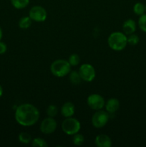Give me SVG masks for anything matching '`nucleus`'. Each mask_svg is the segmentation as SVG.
<instances>
[{"label":"nucleus","mask_w":146,"mask_h":147,"mask_svg":"<svg viewBox=\"0 0 146 147\" xmlns=\"http://www.w3.org/2000/svg\"><path fill=\"white\" fill-rule=\"evenodd\" d=\"M15 120L22 126H31L35 124L40 118V111L37 107L30 103H24L17 108Z\"/></svg>","instance_id":"obj_1"},{"label":"nucleus","mask_w":146,"mask_h":147,"mask_svg":"<svg viewBox=\"0 0 146 147\" xmlns=\"http://www.w3.org/2000/svg\"><path fill=\"white\" fill-rule=\"evenodd\" d=\"M108 45L112 50L121 51L125 48L127 44V37L125 34L120 32H115L110 34L107 39Z\"/></svg>","instance_id":"obj_2"},{"label":"nucleus","mask_w":146,"mask_h":147,"mask_svg":"<svg viewBox=\"0 0 146 147\" xmlns=\"http://www.w3.org/2000/svg\"><path fill=\"white\" fill-rule=\"evenodd\" d=\"M52 73L57 77H64L71 71V65L67 60L63 59L56 60L50 67Z\"/></svg>","instance_id":"obj_3"},{"label":"nucleus","mask_w":146,"mask_h":147,"mask_svg":"<svg viewBox=\"0 0 146 147\" xmlns=\"http://www.w3.org/2000/svg\"><path fill=\"white\" fill-rule=\"evenodd\" d=\"M80 128V122L72 117L66 118L62 123V129L67 135H74L78 133Z\"/></svg>","instance_id":"obj_4"},{"label":"nucleus","mask_w":146,"mask_h":147,"mask_svg":"<svg viewBox=\"0 0 146 147\" xmlns=\"http://www.w3.org/2000/svg\"><path fill=\"white\" fill-rule=\"evenodd\" d=\"M109 121V115L106 111L102 110H98L92 117V123L93 126L100 129L102 128L107 124Z\"/></svg>","instance_id":"obj_5"},{"label":"nucleus","mask_w":146,"mask_h":147,"mask_svg":"<svg viewBox=\"0 0 146 147\" xmlns=\"http://www.w3.org/2000/svg\"><path fill=\"white\" fill-rule=\"evenodd\" d=\"M79 73L81 76L82 80L86 82L92 81L96 76L94 67L92 65L87 64V63L83 64L80 66L79 69Z\"/></svg>","instance_id":"obj_6"},{"label":"nucleus","mask_w":146,"mask_h":147,"mask_svg":"<svg viewBox=\"0 0 146 147\" xmlns=\"http://www.w3.org/2000/svg\"><path fill=\"white\" fill-rule=\"evenodd\" d=\"M29 15L33 21L37 22H42L47 19V13L44 7L41 6H34L29 10Z\"/></svg>","instance_id":"obj_7"},{"label":"nucleus","mask_w":146,"mask_h":147,"mask_svg":"<svg viewBox=\"0 0 146 147\" xmlns=\"http://www.w3.org/2000/svg\"><path fill=\"white\" fill-rule=\"evenodd\" d=\"M87 103L90 109L97 111L102 109L105 105V101L103 97L96 93L90 95L87 97Z\"/></svg>","instance_id":"obj_8"},{"label":"nucleus","mask_w":146,"mask_h":147,"mask_svg":"<svg viewBox=\"0 0 146 147\" xmlns=\"http://www.w3.org/2000/svg\"><path fill=\"white\" fill-rule=\"evenodd\" d=\"M57 121L52 117H47L42 121L40 130L44 134H50L55 131L57 129Z\"/></svg>","instance_id":"obj_9"},{"label":"nucleus","mask_w":146,"mask_h":147,"mask_svg":"<svg viewBox=\"0 0 146 147\" xmlns=\"http://www.w3.org/2000/svg\"><path fill=\"white\" fill-rule=\"evenodd\" d=\"M95 144L98 147H110L112 141L107 135L100 134L95 138Z\"/></svg>","instance_id":"obj_10"},{"label":"nucleus","mask_w":146,"mask_h":147,"mask_svg":"<svg viewBox=\"0 0 146 147\" xmlns=\"http://www.w3.org/2000/svg\"><path fill=\"white\" fill-rule=\"evenodd\" d=\"M74 113V106L71 102H66L61 108V114L64 117H72Z\"/></svg>","instance_id":"obj_11"},{"label":"nucleus","mask_w":146,"mask_h":147,"mask_svg":"<svg viewBox=\"0 0 146 147\" xmlns=\"http://www.w3.org/2000/svg\"><path fill=\"white\" fill-rule=\"evenodd\" d=\"M105 109L108 113H115L120 108V102L117 98H112L107 100V103L104 105Z\"/></svg>","instance_id":"obj_12"},{"label":"nucleus","mask_w":146,"mask_h":147,"mask_svg":"<svg viewBox=\"0 0 146 147\" xmlns=\"http://www.w3.org/2000/svg\"><path fill=\"white\" fill-rule=\"evenodd\" d=\"M123 32L125 34H131L134 33L136 30V23L132 19L127 20L123 25Z\"/></svg>","instance_id":"obj_13"},{"label":"nucleus","mask_w":146,"mask_h":147,"mask_svg":"<svg viewBox=\"0 0 146 147\" xmlns=\"http://www.w3.org/2000/svg\"><path fill=\"white\" fill-rule=\"evenodd\" d=\"M10 1L11 5L17 9L25 8L29 4V0H10Z\"/></svg>","instance_id":"obj_14"},{"label":"nucleus","mask_w":146,"mask_h":147,"mask_svg":"<svg viewBox=\"0 0 146 147\" xmlns=\"http://www.w3.org/2000/svg\"><path fill=\"white\" fill-rule=\"evenodd\" d=\"M70 80L73 85H79L82 81L81 76H80L79 71H70Z\"/></svg>","instance_id":"obj_15"},{"label":"nucleus","mask_w":146,"mask_h":147,"mask_svg":"<svg viewBox=\"0 0 146 147\" xmlns=\"http://www.w3.org/2000/svg\"><path fill=\"white\" fill-rule=\"evenodd\" d=\"M32 23V20L29 17H21L19 21V27L21 29H28Z\"/></svg>","instance_id":"obj_16"},{"label":"nucleus","mask_w":146,"mask_h":147,"mask_svg":"<svg viewBox=\"0 0 146 147\" xmlns=\"http://www.w3.org/2000/svg\"><path fill=\"white\" fill-rule=\"evenodd\" d=\"M133 11L138 16L143 15L145 11V6L141 2H137L133 7Z\"/></svg>","instance_id":"obj_17"},{"label":"nucleus","mask_w":146,"mask_h":147,"mask_svg":"<svg viewBox=\"0 0 146 147\" xmlns=\"http://www.w3.org/2000/svg\"><path fill=\"white\" fill-rule=\"evenodd\" d=\"M18 139L21 143L27 144H29L31 141V136L29 134L26 133V132H21L19 134Z\"/></svg>","instance_id":"obj_18"},{"label":"nucleus","mask_w":146,"mask_h":147,"mask_svg":"<svg viewBox=\"0 0 146 147\" xmlns=\"http://www.w3.org/2000/svg\"><path fill=\"white\" fill-rule=\"evenodd\" d=\"M84 142V138L82 134L78 133L74 134V136H73L72 139V142L74 145H76V146H81V145L83 144Z\"/></svg>","instance_id":"obj_19"},{"label":"nucleus","mask_w":146,"mask_h":147,"mask_svg":"<svg viewBox=\"0 0 146 147\" xmlns=\"http://www.w3.org/2000/svg\"><path fill=\"white\" fill-rule=\"evenodd\" d=\"M31 145H32V146L40 147H47L48 146L46 141L44 139H42V138H35V139H33Z\"/></svg>","instance_id":"obj_20"},{"label":"nucleus","mask_w":146,"mask_h":147,"mask_svg":"<svg viewBox=\"0 0 146 147\" xmlns=\"http://www.w3.org/2000/svg\"><path fill=\"white\" fill-rule=\"evenodd\" d=\"M139 41H140V37L134 33L129 34V37H127V43L131 45H136L138 44Z\"/></svg>","instance_id":"obj_21"},{"label":"nucleus","mask_w":146,"mask_h":147,"mask_svg":"<svg viewBox=\"0 0 146 147\" xmlns=\"http://www.w3.org/2000/svg\"><path fill=\"white\" fill-rule=\"evenodd\" d=\"M69 63L71 66H77L80 62V58L77 54H72L68 60Z\"/></svg>","instance_id":"obj_22"},{"label":"nucleus","mask_w":146,"mask_h":147,"mask_svg":"<svg viewBox=\"0 0 146 147\" xmlns=\"http://www.w3.org/2000/svg\"><path fill=\"white\" fill-rule=\"evenodd\" d=\"M138 25L140 30L146 32V14L140 16L138 20Z\"/></svg>","instance_id":"obj_23"},{"label":"nucleus","mask_w":146,"mask_h":147,"mask_svg":"<svg viewBox=\"0 0 146 147\" xmlns=\"http://www.w3.org/2000/svg\"><path fill=\"white\" fill-rule=\"evenodd\" d=\"M57 108L54 105H50L47 109V114L49 117L54 118L57 114Z\"/></svg>","instance_id":"obj_24"},{"label":"nucleus","mask_w":146,"mask_h":147,"mask_svg":"<svg viewBox=\"0 0 146 147\" xmlns=\"http://www.w3.org/2000/svg\"><path fill=\"white\" fill-rule=\"evenodd\" d=\"M7 46L3 42L0 41V55H3L7 52Z\"/></svg>","instance_id":"obj_25"},{"label":"nucleus","mask_w":146,"mask_h":147,"mask_svg":"<svg viewBox=\"0 0 146 147\" xmlns=\"http://www.w3.org/2000/svg\"><path fill=\"white\" fill-rule=\"evenodd\" d=\"M3 37V32H2V29L1 28V27H0V41H1V38H2Z\"/></svg>","instance_id":"obj_26"},{"label":"nucleus","mask_w":146,"mask_h":147,"mask_svg":"<svg viewBox=\"0 0 146 147\" xmlns=\"http://www.w3.org/2000/svg\"><path fill=\"white\" fill-rule=\"evenodd\" d=\"M2 95H3V88L2 87H1V85H0V98L2 96Z\"/></svg>","instance_id":"obj_27"},{"label":"nucleus","mask_w":146,"mask_h":147,"mask_svg":"<svg viewBox=\"0 0 146 147\" xmlns=\"http://www.w3.org/2000/svg\"><path fill=\"white\" fill-rule=\"evenodd\" d=\"M145 11H146V5H145Z\"/></svg>","instance_id":"obj_28"}]
</instances>
